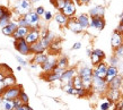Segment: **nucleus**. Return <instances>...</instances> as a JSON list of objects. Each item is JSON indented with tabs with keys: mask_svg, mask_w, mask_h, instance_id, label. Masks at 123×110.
Returning a JSON list of instances; mask_svg holds the SVG:
<instances>
[{
	"mask_svg": "<svg viewBox=\"0 0 123 110\" xmlns=\"http://www.w3.org/2000/svg\"><path fill=\"white\" fill-rule=\"evenodd\" d=\"M78 75L81 77L84 87L87 89L88 91L92 90V87H93V68L87 65H84L78 69Z\"/></svg>",
	"mask_w": 123,
	"mask_h": 110,
	"instance_id": "1",
	"label": "nucleus"
},
{
	"mask_svg": "<svg viewBox=\"0 0 123 110\" xmlns=\"http://www.w3.org/2000/svg\"><path fill=\"white\" fill-rule=\"evenodd\" d=\"M95 93L98 94H106L108 90V83L105 81V78H101L98 76L93 75V87H92Z\"/></svg>",
	"mask_w": 123,
	"mask_h": 110,
	"instance_id": "2",
	"label": "nucleus"
},
{
	"mask_svg": "<svg viewBox=\"0 0 123 110\" xmlns=\"http://www.w3.org/2000/svg\"><path fill=\"white\" fill-rule=\"evenodd\" d=\"M14 46H15L16 51L20 55V56H30L31 53V44L26 41V39H18L14 41Z\"/></svg>",
	"mask_w": 123,
	"mask_h": 110,
	"instance_id": "3",
	"label": "nucleus"
},
{
	"mask_svg": "<svg viewBox=\"0 0 123 110\" xmlns=\"http://www.w3.org/2000/svg\"><path fill=\"white\" fill-rule=\"evenodd\" d=\"M32 1L31 0H17L15 6V12L17 16H24L32 10Z\"/></svg>",
	"mask_w": 123,
	"mask_h": 110,
	"instance_id": "4",
	"label": "nucleus"
},
{
	"mask_svg": "<svg viewBox=\"0 0 123 110\" xmlns=\"http://www.w3.org/2000/svg\"><path fill=\"white\" fill-rule=\"evenodd\" d=\"M25 19L27 21L28 27L30 28H40V23H41V16L38 15L35 10H31L24 15Z\"/></svg>",
	"mask_w": 123,
	"mask_h": 110,
	"instance_id": "5",
	"label": "nucleus"
},
{
	"mask_svg": "<svg viewBox=\"0 0 123 110\" xmlns=\"http://www.w3.org/2000/svg\"><path fill=\"white\" fill-rule=\"evenodd\" d=\"M56 64H58V57L55 56V53H50L48 59L45 60V62H43L41 65V68L46 74V73L52 72L54 67L56 66Z\"/></svg>",
	"mask_w": 123,
	"mask_h": 110,
	"instance_id": "6",
	"label": "nucleus"
},
{
	"mask_svg": "<svg viewBox=\"0 0 123 110\" xmlns=\"http://www.w3.org/2000/svg\"><path fill=\"white\" fill-rule=\"evenodd\" d=\"M20 91H22V87L18 86V85L16 84V85H14V86H10V87H7V89H5V91L2 92V94H1V96H0V98L15 100V99L19 98Z\"/></svg>",
	"mask_w": 123,
	"mask_h": 110,
	"instance_id": "7",
	"label": "nucleus"
},
{
	"mask_svg": "<svg viewBox=\"0 0 123 110\" xmlns=\"http://www.w3.org/2000/svg\"><path fill=\"white\" fill-rule=\"evenodd\" d=\"M60 12L63 13L64 15L67 16L69 19L75 18L76 13H77V7H76L75 1H72V0H69V1H67V2H66V5L63 6V8H62Z\"/></svg>",
	"mask_w": 123,
	"mask_h": 110,
	"instance_id": "8",
	"label": "nucleus"
},
{
	"mask_svg": "<svg viewBox=\"0 0 123 110\" xmlns=\"http://www.w3.org/2000/svg\"><path fill=\"white\" fill-rule=\"evenodd\" d=\"M105 19L104 17H90V24L88 30L95 31V32H101L105 27Z\"/></svg>",
	"mask_w": 123,
	"mask_h": 110,
	"instance_id": "9",
	"label": "nucleus"
},
{
	"mask_svg": "<svg viewBox=\"0 0 123 110\" xmlns=\"http://www.w3.org/2000/svg\"><path fill=\"white\" fill-rule=\"evenodd\" d=\"M78 74V70L76 68H67L62 73V75H61V84L64 85V84H68V83H72V80H74V77Z\"/></svg>",
	"mask_w": 123,
	"mask_h": 110,
	"instance_id": "10",
	"label": "nucleus"
},
{
	"mask_svg": "<svg viewBox=\"0 0 123 110\" xmlns=\"http://www.w3.org/2000/svg\"><path fill=\"white\" fill-rule=\"evenodd\" d=\"M107 68H108V65L104 61L99 62L98 65L94 66L93 68V75L98 76L101 78H105L106 77V74H107Z\"/></svg>",
	"mask_w": 123,
	"mask_h": 110,
	"instance_id": "11",
	"label": "nucleus"
},
{
	"mask_svg": "<svg viewBox=\"0 0 123 110\" xmlns=\"http://www.w3.org/2000/svg\"><path fill=\"white\" fill-rule=\"evenodd\" d=\"M111 46H112L113 50L117 49L119 47L123 46V33L119 32V31H114L111 38Z\"/></svg>",
	"mask_w": 123,
	"mask_h": 110,
	"instance_id": "12",
	"label": "nucleus"
},
{
	"mask_svg": "<svg viewBox=\"0 0 123 110\" xmlns=\"http://www.w3.org/2000/svg\"><path fill=\"white\" fill-rule=\"evenodd\" d=\"M26 41L32 44V43H35L41 40V32H40V28H30V32L28 34L26 35Z\"/></svg>",
	"mask_w": 123,
	"mask_h": 110,
	"instance_id": "13",
	"label": "nucleus"
},
{
	"mask_svg": "<svg viewBox=\"0 0 123 110\" xmlns=\"http://www.w3.org/2000/svg\"><path fill=\"white\" fill-rule=\"evenodd\" d=\"M67 27L71 31V32L76 33V34H80L82 32H85V30L82 28V26L79 24V22L76 18L69 19V22H68V24H67Z\"/></svg>",
	"mask_w": 123,
	"mask_h": 110,
	"instance_id": "14",
	"label": "nucleus"
},
{
	"mask_svg": "<svg viewBox=\"0 0 123 110\" xmlns=\"http://www.w3.org/2000/svg\"><path fill=\"white\" fill-rule=\"evenodd\" d=\"M17 28H18L17 22H16V21H11L7 26H5L1 28V32H2V34L6 35V36H12V34L16 32Z\"/></svg>",
	"mask_w": 123,
	"mask_h": 110,
	"instance_id": "15",
	"label": "nucleus"
},
{
	"mask_svg": "<svg viewBox=\"0 0 123 110\" xmlns=\"http://www.w3.org/2000/svg\"><path fill=\"white\" fill-rule=\"evenodd\" d=\"M89 16L90 17H104L105 14V7L102 5H97L95 7L89 9Z\"/></svg>",
	"mask_w": 123,
	"mask_h": 110,
	"instance_id": "16",
	"label": "nucleus"
},
{
	"mask_svg": "<svg viewBox=\"0 0 123 110\" xmlns=\"http://www.w3.org/2000/svg\"><path fill=\"white\" fill-rule=\"evenodd\" d=\"M76 19L79 22V24L82 26V28L85 31L88 30L89 27V24H90V16L89 14H80L76 17Z\"/></svg>",
	"mask_w": 123,
	"mask_h": 110,
	"instance_id": "17",
	"label": "nucleus"
},
{
	"mask_svg": "<svg viewBox=\"0 0 123 110\" xmlns=\"http://www.w3.org/2000/svg\"><path fill=\"white\" fill-rule=\"evenodd\" d=\"M30 32V27H22V26H18V28L16 30V32L12 34L11 38L14 40H18V39H25L26 35L28 34Z\"/></svg>",
	"mask_w": 123,
	"mask_h": 110,
	"instance_id": "18",
	"label": "nucleus"
},
{
	"mask_svg": "<svg viewBox=\"0 0 123 110\" xmlns=\"http://www.w3.org/2000/svg\"><path fill=\"white\" fill-rule=\"evenodd\" d=\"M119 75V68L116 66H111L108 65V68H107V74H106V77H105V81L110 83L113 78H115L116 76Z\"/></svg>",
	"mask_w": 123,
	"mask_h": 110,
	"instance_id": "19",
	"label": "nucleus"
},
{
	"mask_svg": "<svg viewBox=\"0 0 123 110\" xmlns=\"http://www.w3.org/2000/svg\"><path fill=\"white\" fill-rule=\"evenodd\" d=\"M123 85V77L121 75H117L115 78H113L110 83H108V89L112 90H121Z\"/></svg>",
	"mask_w": 123,
	"mask_h": 110,
	"instance_id": "20",
	"label": "nucleus"
},
{
	"mask_svg": "<svg viewBox=\"0 0 123 110\" xmlns=\"http://www.w3.org/2000/svg\"><path fill=\"white\" fill-rule=\"evenodd\" d=\"M12 15H11V13L8 10V9H6L5 10V13L2 14V16L0 17V26H1V28L5 26H7L8 24L10 23L11 21H12Z\"/></svg>",
	"mask_w": 123,
	"mask_h": 110,
	"instance_id": "21",
	"label": "nucleus"
},
{
	"mask_svg": "<svg viewBox=\"0 0 123 110\" xmlns=\"http://www.w3.org/2000/svg\"><path fill=\"white\" fill-rule=\"evenodd\" d=\"M106 95H107L108 99H111L113 102H119L121 100V92L120 90H112V89H108L107 92H106Z\"/></svg>",
	"mask_w": 123,
	"mask_h": 110,
	"instance_id": "22",
	"label": "nucleus"
},
{
	"mask_svg": "<svg viewBox=\"0 0 123 110\" xmlns=\"http://www.w3.org/2000/svg\"><path fill=\"white\" fill-rule=\"evenodd\" d=\"M46 51L43 44L41 43V41H37L35 43H32L31 44V53L32 55H36V53H43Z\"/></svg>",
	"mask_w": 123,
	"mask_h": 110,
	"instance_id": "23",
	"label": "nucleus"
},
{
	"mask_svg": "<svg viewBox=\"0 0 123 110\" xmlns=\"http://www.w3.org/2000/svg\"><path fill=\"white\" fill-rule=\"evenodd\" d=\"M40 41H41V43L43 44V47H44L45 49H49L50 46H51V43L54 41V35L51 32H48V34L45 35V36H43V38H41Z\"/></svg>",
	"mask_w": 123,
	"mask_h": 110,
	"instance_id": "24",
	"label": "nucleus"
},
{
	"mask_svg": "<svg viewBox=\"0 0 123 110\" xmlns=\"http://www.w3.org/2000/svg\"><path fill=\"white\" fill-rule=\"evenodd\" d=\"M54 19H55V22L59 24L60 26H67L68 22H69V18L64 15L63 13H61V12L56 13L55 16H54Z\"/></svg>",
	"mask_w": 123,
	"mask_h": 110,
	"instance_id": "25",
	"label": "nucleus"
},
{
	"mask_svg": "<svg viewBox=\"0 0 123 110\" xmlns=\"http://www.w3.org/2000/svg\"><path fill=\"white\" fill-rule=\"evenodd\" d=\"M48 57H49V55H48V53H45V52H43V53H36V55H34L32 62L38 65V66H41L43 62H45V60L48 59Z\"/></svg>",
	"mask_w": 123,
	"mask_h": 110,
	"instance_id": "26",
	"label": "nucleus"
},
{
	"mask_svg": "<svg viewBox=\"0 0 123 110\" xmlns=\"http://www.w3.org/2000/svg\"><path fill=\"white\" fill-rule=\"evenodd\" d=\"M0 103L4 110H15L14 107V100L10 99H5V98H0Z\"/></svg>",
	"mask_w": 123,
	"mask_h": 110,
	"instance_id": "27",
	"label": "nucleus"
},
{
	"mask_svg": "<svg viewBox=\"0 0 123 110\" xmlns=\"http://www.w3.org/2000/svg\"><path fill=\"white\" fill-rule=\"evenodd\" d=\"M2 84H4L5 89H7V87H10V86H14V85H16V78H15V76L12 75V74L5 76L4 81H2Z\"/></svg>",
	"mask_w": 123,
	"mask_h": 110,
	"instance_id": "28",
	"label": "nucleus"
},
{
	"mask_svg": "<svg viewBox=\"0 0 123 110\" xmlns=\"http://www.w3.org/2000/svg\"><path fill=\"white\" fill-rule=\"evenodd\" d=\"M56 66H58L59 68L66 70V69L68 68V66H69V60H68V58L64 57V56H61L60 58H58V64H56Z\"/></svg>",
	"mask_w": 123,
	"mask_h": 110,
	"instance_id": "29",
	"label": "nucleus"
},
{
	"mask_svg": "<svg viewBox=\"0 0 123 110\" xmlns=\"http://www.w3.org/2000/svg\"><path fill=\"white\" fill-rule=\"evenodd\" d=\"M60 80H61V75H59V74H56L54 72L46 73V81L50 83H53V82H56V81Z\"/></svg>",
	"mask_w": 123,
	"mask_h": 110,
	"instance_id": "30",
	"label": "nucleus"
},
{
	"mask_svg": "<svg viewBox=\"0 0 123 110\" xmlns=\"http://www.w3.org/2000/svg\"><path fill=\"white\" fill-rule=\"evenodd\" d=\"M49 49L52 51V53H58L61 50V42L58 41V40H54V41L51 43V46Z\"/></svg>",
	"mask_w": 123,
	"mask_h": 110,
	"instance_id": "31",
	"label": "nucleus"
},
{
	"mask_svg": "<svg viewBox=\"0 0 123 110\" xmlns=\"http://www.w3.org/2000/svg\"><path fill=\"white\" fill-rule=\"evenodd\" d=\"M89 58H90V62H92L93 66H96V65H98L99 62H102V61L104 60L103 58H101L98 55H96V53L94 52V51L92 52V55L89 56Z\"/></svg>",
	"mask_w": 123,
	"mask_h": 110,
	"instance_id": "32",
	"label": "nucleus"
},
{
	"mask_svg": "<svg viewBox=\"0 0 123 110\" xmlns=\"http://www.w3.org/2000/svg\"><path fill=\"white\" fill-rule=\"evenodd\" d=\"M72 85L76 87V89H81L84 87V84H82V80L81 77L77 74V75L74 77V80H72Z\"/></svg>",
	"mask_w": 123,
	"mask_h": 110,
	"instance_id": "33",
	"label": "nucleus"
},
{
	"mask_svg": "<svg viewBox=\"0 0 123 110\" xmlns=\"http://www.w3.org/2000/svg\"><path fill=\"white\" fill-rule=\"evenodd\" d=\"M67 1H69V0H51V2H52V5L54 6V7L58 9V10H61L62 8H63V6L66 5V2Z\"/></svg>",
	"mask_w": 123,
	"mask_h": 110,
	"instance_id": "34",
	"label": "nucleus"
},
{
	"mask_svg": "<svg viewBox=\"0 0 123 110\" xmlns=\"http://www.w3.org/2000/svg\"><path fill=\"white\" fill-rule=\"evenodd\" d=\"M111 102H112V100L106 98V101H104V102H102L101 104H99V109L101 110H110V108H111Z\"/></svg>",
	"mask_w": 123,
	"mask_h": 110,
	"instance_id": "35",
	"label": "nucleus"
},
{
	"mask_svg": "<svg viewBox=\"0 0 123 110\" xmlns=\"http://www.w3.org/2000/svg\"><path fill=\"white\" fill-rule=\"evenodd\" d=\"M16 22L18 24V26H22V27H28V24H27V21L25 19L24 16H19L18 18L16 19Z\"/></svg>",
	"mask_w": 123,
	"mask_h": 110,
	"instance_id": "36",
	"label": "nucleus"
},
{
	"mask_svg": "<svg viewBox=\"0 0 123 110\" xmlns=\"http://www.w3.org/2000/svg\"><path fill=\"white\" fill-rule=\"evenodd\" d=\"M120 64V58L115 55H113L112 57L110 58V61H108V65H111V66H116L117 67V65Z\"/></svg>",
	"mask_w": 123,
	"mask_h": 110,
	"instance_id": "37",
	"label": "nucleus"
},
{
	"mask_svg": "<svg viewBox=\"0 0 123 110\" xmlns=\"http://www.w3.org/2000/svg\"><path fill=\"white\" fill-rule=\"evenodd\" d=\"M19 99L23 101V103H28V101H30V98H28V95H27V93L25 91H20V94H19Z\"/></svg>",
	"mask_w": 123,
	"mask_h": 110,
	"instance_id": "38",
	"label": "nucleus"
},
{
	"mask_svg": "<svg viewBox=\"0 0 123 110\" xmlns=\"http://www.w3.org/2000/svg\"><path fill=\"white\" fill-rule=\"evenodd\" d=\"M54 18V16H53V13L50 12V10H46L45 14L43 15V19H44L45 22H50V21H52Z\"/></svg>",
	"mask_w": 123,
	"mask_h": 110,
	"instance_id": "39",
	"label": "nucleus"
},
{
	"mask_svg": "<svg viewBox=\"0 0 123 110\" xmlns=\"http://www.w3.org/2000/svg\"><path fill=\"white\" fill-rule=\"evenodd\" d=\"M15 58H16V60H17V61L19 62V65H20V66H23V67H27V66H28V62H27L26 60H24V59H23V58L20 57V56L16 55Z\"/></svg>",
	"mask_w": 123,
	"mask_h": 110,
	"instance_id": "40",
	"label": "nucleus"
},
{
	"mask_svg": "<svg viewBox=\"0 0 123 110\" xmlns=\"http://www.w3.org/2000/svg\"><path fill=\"white\" fill-rule=\"evenodd\" d=\"M87 93H88V90H87V89H85V87H81V89H78L77 96H78V98H84V96H86V95H87Z\"/></svg>",
	"mask_w": 123,
	"mask_h": 110,
	"instance_id": "41",
	"label": "nucleus"
},
{
	"mask_svg": "<svg viewBox=\"0 0 123 110\" xmlns=\"http://www.w3.org/2000/svg\"><path fill=\"white\" fill-rule=\"evenodd\" d=\"M34 10H35V12L37 13V14H38L40 16H41V17H43V15H44L45 12H46V10H45V8L43 7V6H37V7L35 8Z\"/></svg>",
	"mask_w": 123,
	"mask_h": 110,
	"instance_id": "42",
	"label": "nucleus"
},
{
	"mask_svg": "<svg viewBox=\"0 0 123 110\" xmlns=\"http://www.w3.org/2000/svg\"><path fill=\"white\" fill-rule=\"evenodd\" d=\"M114 55H115V56H117L120 59H121V58H123V46L119 47L117 49L114 50Z\"/></svg>",
	"mask_w": 123,
	"mask_h": 110,
	"instance_id": "43",
	"label": "nucleus"
},
{
	"mask_svg": "<svg viewBox=\"0 0 123 110\" xmlns=\"http://www.w3.org/2000/svg\"><path fill=\"white\" fill-rule=\"evenodd\" d=\"M22 106H23V101L19 98L14 100V107H15V109H18L19 107H22Z\"/></svg>",
	"mask_w": 123,
	"mask_h": 110,
	"instance_id": "44",
	"label": "nucleus"
},
{
	"mask_svg": "<svg viewBox=\"0 0 123 110\" xmlns=\"http://www.w3.org/2000/svg\"><path fill=\"white\" fill-rule=\"evenodd\" d=\"M93 51L96 53V55H98V56H99L101 58H103V59L105 58V52L103 51V50H101V49H94Z\"/></svg>",
	"mask_w": 123,
	"mask_h": 110,
	"instance_id": "45",
	"label": "nucleus"
},
{
	"mask_svg": "<svg viewBox=\"0 0 123 110\" xmlns=\"http://www.w3.org/2000/svg\"><path fill=\"white\" fill-rule=\"evenodd\" d=\"M81 47H82L81 42H76V43H74V46H72V50H79Z\"/></svg>",
	"mask_w": 123,
	"mask_h": 110,
	"instance_id": "46",
	"label": "nucleus"
},
{
	"mask_svg": "<svg viewBox=\"0 0 123 110\" xmlns=\"http://www.w3.org/2000/svg\"><path fill=\"white\" fill-rule=\"evenodd\" d=\"M30 104L28 103H23V106L22 107H19L18 109H15V110H28L30 109Z\"/></svg>",
	"mask_w": 123,
	"mask_h": 110,
	"instance_id": "47",
	"label": "nucleus"
},
{
	"mask_svg": "<svg viewBox=\"0 0 123 110\" xmlns=\"http://www.w3.org/2000/svg\"><path fill=\"white\" fill-rule=\"evenodd\" d=\"M92 1V0H78V4L79 5H88Z\"/></svg>",
	"mask_w": 123,
	"mask_h": 110,
	"instance_id": "48",
	"label": "nucleus"
},
{
	"mask_svg": "<svg viewBox=\"0 0 123 110\" xmlns=\"http://www.w3.org/2000/svg\"><path fill=\"white\" fill-rule=\"evenodd\" d=\"M5 91V86H4V84H2V82L0 83V96H1V94H2V92Z\"/></svg>",
	"mask_w": 123,
	"mask_h": 110,
	"instance_id": "49",
	"label": "nucleus"
},
{
	"mask_svg": "<svg viewBox=\"0 0 123 110\" xmlns=\"http://www.w3.org/2000/svg\"><path fill=\"white\" fill-rule=\"evenodd\" d=\"M115 30H116V31H119V32H121V33H123V25H122V24H120V25H119L117 27H116Z\"/></svg>",
	"mask_w": 123,
	"mask_h": 110,
	"instance_id": "50",
	"label": "nucleus"
},
{
	"mask_svg": "<svg viewBox=\"0 0 123 110\" xmlns=\"http://www.w3.org/2000/svg\"><path fill=\"white\" fill-rule=\"evenodd\" d=\"M5 76H6V75H5V74H4V73H2V72L0 73V83H1V82H2V81H4Z\"/></svg>",
	"mask_w": 123,
	"mask_h": 110,
	"instance_id": "51",
	"label": "nucleus"
},
{
	"mask_svg": "<svg viewBox=\"0 0 123 110\" xmlns=\"http://www.w3.org/2000/svg\"><path fill=\"white\" fill-rule=\"evenodd\" d=\"M5 10H6V9H5V8L2 7V6H0V17L2 16V14L5 13Z\"/></svg>",
	"mask_w": 123,
	"mask_h": 110,
	"instance_id": "52",
	"label": "nucleus"
},
{
	"mask_svg": "<svg viewBox=\"0 0 123 110\" xmlns=\"http://www.w3.org/2000/svg\"><path fill=\"white\" fill-rule=\"evenodd\" d=\"M120 24H122L123 25V13L121 14V16H120Z\"/></svg>",
	"mask_w": 123,
	"mask_h": 110,
	"instance_id": "53",
	"label": "nucleus"
},
{
	"mask_svg": "<svg viewBox=\"0 0 123 110\" xmlns=\"http://www.w3.org/2000/svg\"><path fill=\"white\" fill-rule=\"evenodd\" d=\"M31 1H32V4H36V2L41 1V0H31Z\"/></svg>",
	"mask_w": 123,
	"mask_h": 110,
	"instance_id": "54",
	"label": "nucleus"
},
{
	"mask_svg": "<svg viewBox=\"0 0 123 110\" xmlns=\"http://www.w3.org/2000/svg\"><path fill=\"white\" fill-rule=\"evenodd\" d=\"M22 68H23V66L18 65V67H17V70H19V72H20V70H22Z\"/></svg>",
	"mask_w": 123,
	"mask_h": 110,
	"instance_id": "55",
	"label": "nucleus"
},
{
	"mask_svg": "<svg viewBox=\"0 0 123 110\" xmlns=\"http://www.w3.org/2000/svg\"><path fill=\"white\" fill-rule=\"evenodd\" d=\"M28 110H33V108H32V107H30V109H28Z\"/></svg>",
	"mask_w": 123,
	"mask_h": 110,
	"instance_id": "56",
	"label": "nucleus"
},
{
	"mask_svg": "<svg viewBox=\"0 0 123 110\" xmlns=\"http://www.w3.org/2000/svg\"><path fill=\"white\" fill-rule=\"evenodd\" d=\"M0 73H1V69H0Z\"/></svg>",
	"mask_w": 123,
	"mask_h": 110,
	"instance_id": "57",
	"label": "nucleus"
}]
</instances>
